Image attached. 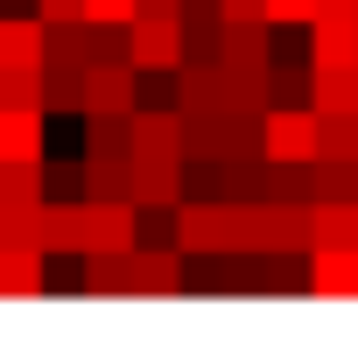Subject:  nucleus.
Returning a JSON list of instances; mask_svg holds the SVG:
<instances>
[{
  "label": "nucleus",
  "mask_w": 358,
  "mask_h": 358,
  "mask_svg": "<svg viewBox=\"0 0 358 358\" xmlns=\"http://www.w3.org/2000/svg\"><path fill=\"white\" fill-rule=\"evenodd\" d=\"M260 148H267V162H316L323 155V113L316 106H267Z\"/></svg>",
  "instance_id": "1"
},
{
  "label": "nucleus",
  "mask_w": 358,
  "mask_h": 358,
  "mask_svg": "<svg viewBox=\"0 0 358 358\" xmlns=\"http://www.w3.org/2000/svg\"><path fill=\"white\" fill-rule=\"evenodd\" d=\"M127 57H134L141 71H183V64H190L183 15H134V29H127Z\"/></svg>",
  "instance_id": "2"
},
{
  "label": "nucleus",
  "mask_w": 358,
  "mask_h": 358,
  "mask_svg": "<svg viewBox=\"0 0 358 358\" xmlns=\"http://www.w3.org/2000/svg\"><path fill=\"white\" fill-rule=\"evenodd\" d=\"M141 246V211L127 197H85V253H134Z\"/></svg>",
  "instance_id": "3"
},
{
  "label": "nucleus",
  "mask_w": 358,
  "mask_h": 358,
  "mask_svg": "<svg viewBox=\"0 0 358 358\" xmlns=\"http://www.w3.org/2000/svg\"><path fill=\"white\" fill-rule=\"evenodd\" d=\"M85 113H141V64H92L85 71Z\"/></svg>",
  "instance_id": "4"
},
{
  "label": "nucleus",
  "mask_w": 358,
  "mask_h": 358,
  "mask_svg": "<svg viewBox=\"0 0 358 358\" xmlns=\"http://www.w3.org/2000/svg\"><path fill=\"white\" fill-rule=\"evenodd\" d=\"M309 64L316 71H358V15H316L309 22Z\"/></svg>",
  "instance_id": "5"
},
{
  "label": "nucleus",
  "mask_w": 358,
  "mask_h": 358,
  "mask_svg": "<svg viewBox=\"0 0 358 358\" xmlns=\"http://www.w3.org/2000/svg\"><path fill=\"white\" fill-rule=\"evenodd\" d=\"M190 267L183 246H134V295H183Z\"/></svg>",
  "instance_id": "6"
},
{
  "label": "nucleus",
  "mask_w": 358,
  "mask_h": 358,
  "mask_svg": "<svg viewBox=\"0 0 358 358\" xmlns=\"http://www.w3.org/2000/svg\"><path fill=\"white\" fill-rule=\"evenodd\" d=\"M267 253L281 260L316 253V204H267Z\"/></svg>",
  "instance_id": "7"
},
{
  "label": "nucleus",
  "mask_w": 358,
  "mask_h": 358,
  "mask_svg": "<svg viewBox=\"0 0 358 358\" xmlns=\"http://www.w3.org/2000/svg\"><path fill=\"white\" fill-rule=\"evenodd\" d=\"M43 106H0V162H43Z\"/></svg>",
  "instance_id": "8"
},
{
  "label": "nucleus",
  "mask_w": 358,
  "mask_h": 358,
  "mask_svg": "<svg viewBox=\"0 0 358 358\" xmlns=\"http://www.w3.org/2000/svg\"><path fill=\"white\" fill-rule=\"evenodd\" d=\"M0 71H43V15H0Z\"/></svg>",
  "instance_id": "9"
},
{
  "label": "nucleus",
  "mask_w": 358,
  "mask_h": 358,
  "mask_svg": "<svg viewBox=\"0 0 358 358\" xmlns=\"http://www.w3.org/2000/svg\"><path fill=\"white\" fill-rule=\"evenodd\" d=\"M43 246H8L0 239V295L8 302H29V295H43Z\"/></svg>",
  "instance_id": "10"
},
{
  "label": "nucleus",
  "mask_w": 358,
  "mask_h": 358,
  "mask_svg": "<svg viewBox=\"0 0 358 358\" xmlns=\"http://www.w3.org/2000/svg\"><path fill=\"white\" fill-rule=\"evenodd\" d=\"M43 253H85V197L43 204Z\"/></svg>",
  "instance_id": "11"
},
{
  "label": "nucleus",
  "mask_w": 358,
  "mask_h": 358,
  "mask_svg": "<svg viewBox=\"0 0 358 358\" xmlns=\"http://www.w3.org/2000/svg\"><path fill=\"white\" fill-rule=\"evenodd\" d=\"M309 288L316 295H358V246H316L309 253Z\"/></svg>",
  "instance_id": "12"
},
{
  "label": "nucleus",
  "mask_w": 358,
  "mask_h": 358,
  "mask_svg": "<svg viewBox=\"0 0 358 358\" xmlns=\"http://www.w3.org/2000/svg\"><path fill=\"white\" fill-rule=\"evenodd\" d=\"M43 64L92 71V22H43Z\"/></svg>",
  "instance_id": "13"
},
{
  "label": "nucleus",
  "mask_w": 358,
  "mask_h": 358,
  "mask_svg": "<svg viewBox=\"0 0 358 358\" xmlns=\"http://www.w3.org/2000/svg\"><path fill=\"white\" fill-rule=\"evenodd\" d=\"M85 197H127L134 204V155H85Z\"/></svg>",
  "instance_id": "14"
},
{
  "label": "nucleus",
  "mask_w": 358,
  "mask_h": 358,
  "mask_svg": "<svg viewBox=\"0 0 358 358\" xmlns=\"http://www.w3.org/2000/svg\"><path fill=\"white\" fill-rule=\"evenodd\" d=\"M267 36H274V22H225V64L232 71H267Z\"/></svg>",
  "instance_id": "15"
},
{
  "label": "nucleus",
  "mask_w": 358,
  "mask_h": 358,
  "mask_svg": "<svg viewBox=\"0 0 358 358\" xmlns=\"http://www.w3.org/2000/svg\"><path fill=\"white\" fill-rule=\"evenodd\" d=\"M43 113H50V120H64V113H78V120H85V71L43 64Z\"/></svg>",
  "instance_id": "16"
},
{
  "label": "nucleus",
  "mask_w": 358,
  "mask_h": 358,
  "mask_svg": "<svg viewBox=\"0 0 358 358\" xmlns=\"http://www.w3.org/2000/svg\"><path fill=\"white\" fill-rule=\"evenodd\" d=\"M85 155H134V113H85Z\"/></svg>",
  "instance_id": "17"
},
{
  "label": "nucleus",
  "mask_w": 358,
  "mask_h": 358,
  "mask_svg": "<svg viewBox=\"0 0 358 358\" xmlns=\"http://www.w3.org/2000/svg\"><path fill=\"white\" fill-rule=\"evenodd\" d=\"M316 246H358V204H316Z\"/></svg>",
  "instance_id": "18"
},
{
  "label": "nucleus",
  "mask_w": 358,
  "mask_h": 358,
  "mask_svg": "<svg viewBox=\"0 0 358 358\" xmlns=\"http://www.w3.org/2000/svg\"><path fill=\"white\" fill-rule=\"evenodd\" d=\"M43 197H85V162H50L43 155Z\"/></svg>",
  "instance_id": "19"
},
{
  "label": "nucleus",
  "mask_w": 358,
  "mask_h": 358,
  "mask_svg": "<svg viewBox=\"0 0 358 358\" xmlns=\"http://www.w3.org/2000/svg\"><path fill=\"white\" fill-rule=\"evenodd\" d=\"M0 106H43V71H0Z\"/></svg>",
  "instance_id": "20"
},
{
  "label": "nucleus",
  "mask_w": 358,
  "mask_h": 358,
  "mask_svg": "<svg viewBox=\"0 0 358 358\" xmlns=\"http://www.w3.org/2000/svg\"><path fill=\"white\" fill-rule=\"evenodd\" d=\"M134 15H141V0H85V22L99 29H134Z\"/></svg>",
  "instance_id": "21"
},
{
  "label": "nucleus",
  "mask_w": 358,
  "mask_h": 358,
  "mask_svg": "<svg viewBox=\"0 0 358 358\" xmlns=\"http://www.w3.org/2000/svg\"><path fill=\"white\" fill-rule=\"evenodd\" d=\"M316 8H323V0H267V22L274 29H309Z\"/></svg>",
  "instance_id": "22"
},
{
  "label": "nucleus",
  "mask_w": 358,
  "mask_h": 358,
  "mask_svg": "<svg viewBox=\"0 0 358 358\" xmlns=\"http://www.w3.org/2000/svg\"><path fill=\"white\" fill-rule=\"evenodd\" d=\"M274 106H309V71H274Z\"/></svg>",
  "instance_id": "23"
},
{
  "label": "nucleus",
  "mask_w": 358,
  "mask_h": 358,
  "mask_svg": "<svg viewBox=\"0 0 358 358\" xmlns=\"http://www.w3.org/2000/svg\"><path fill=\"white\" fill-rule=\"evenodd\" d=\"M43 22H85V0H36Z\"/></svg>",
  "instance_id": "24"
},
{
  "label": "nucleus",
  "mask_w": 358,
  "mask_h": 358,
  "mask_svg": "<svg viewBox=\"0 0 358 358\" xmlns=\"http://www.w3.org/2000/svg\"><path fill=\"white\" fill-rule=\"evenodd\" d=\"M225 22H267V0H225Z\"/></svg>",
  "instance_id": "25"
},
{
  "label": "nucleus",
  "mask_w": 358,
  "mask_h": 358,
  "mask_svg": "<svg viewBox=\"0 0 358 358\" xmlns=\"http://www.w3.org/2000/svg\"><path fill=\"white\" fill-rule=\"evenodd\" d=\"M141 15H183V0H141Z\"/></svg>",
  "instance_id": "26"
}]
</instances>
